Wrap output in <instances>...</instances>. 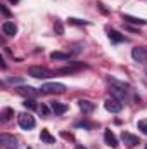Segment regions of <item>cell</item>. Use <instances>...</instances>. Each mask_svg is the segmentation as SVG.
<instances>
[{
    "instance_id": "f546056e",
    "label": "cell",
    "mask_w": 147,
    "mask_h": 149,
    "mask_svg": "<svg viewBox=\"0 0 147 149\" xmlns=\"http://www.w3.org/2000/svg\"><path fill=\"white\" fill-rule=\"evenodd\" d=\"M146 73H147V68H146Z\"/></svg>"
},
{
    "instance_id": "cb8c5ba5",
    "label": "cell",
    "mask_w": 147,
    "mask_h": 149,
    "mask_svg": "<svg viewBox=\"0 0 147 149\" xmlns=\"http://www.w3.org/2000/svg\"><path fill=\"white\" fill-rule=\"evenodd\" d=\"M21 81H23L21 78H9V80H7L9 85H17V83H21Z\"/></svg>"
},
{
    "instance_id": "9c48e42d",
    "label": "cell",
    "mask_w": 147,
    "mask_h": 149,
    "mask_svg": "<svg viewBox=\"0 0 147 149\" xmlns=\"http://www.w3.org/2000/svg\"><path fill=\"white\" fill-rule=\"evenodd\" d=\"M2 33H3L5 37H14V35L17 33V26H16L12 21H5V23L2 24Z\"/></svg>"
},
{
    "instance_id": "d6986e66",
    "label": "cell",
    "mask_w": 147,
    "mask_h": 149,
    "mask_svg": "<svg viewBox=\"0 0 147 149\" xmlns=\"http://www.w3.org/2000/svg\"><path fill=\"white\" fill-rule=\"evenodd\" d=\"M14 116V109L12 108H5V109H2V114H0V120L5 123V121H9L10 118Z\"/></svg>"
},
{
    "instance_id": "44dd1931",
    "label": "cell",
    "mask_w": 147,
    "mask_h": 149,
    "mask_svg": "<svg viewBox=\"0 0 147 149\" xmlns=\"http://www.w3.org/2000/svg\"><path fill=\"white\" fill-rule=\"evenodd\" d=\"M23 106H24L26 109H38V104L35 102V101H33V99H24Z\"/></svg>"
},
{
    "instance_id": "7a4b0ae2",
    "label": "cell",
    "mask_w": 147,
    "mask_h": 149,
    "mask_svg": "<svg viewBox=\"0 0 147 149\" xmlns=\"http://www.w3.org/2000/svg\"><path fill=\"white\" fill-rule=\"evenodd\" d=\"M28 74L33 78H38V80H47V78H52L55 71H50L49 68H43V66H31V68H28Z\"/></svg>"
},
{
    "instance_id": "8fae6325",
    "label": "cell",
    "mask_w": 147,
    "mask_h": 149,
    "mask_svg": "<svg viewBox=\"0 0 147 149\" xmlns=\"http://www.w3.org/2000/svg\"><path fill=\"white\" fill-rule=\"evenodd\" d=\"M17 92L21 94V95H24V97H35L38 94V90L35 87H30V85H21L19 88H17Z\"/></svg>"
},
{
    "instance_id": "277c9868",
    "label": "cell",
    "mask_w": 147,
    "mask_h": 149,
    "mask_svg": "<svg viewBox=\"0 0 147 149\" xmlns=\"http://www.w3.org/2000/svg\"><path fill=\"white\" fill-rule=\"evenodd\" d=\"M42 94H64L66 92V87L62 83H43L42 88H40Z\"/></svg>"
},
{
    "instance_id": "9a60e30c",
    "label": "cell",
    "mask_w": 147,
    "mask_h": 149,
    "mask_svg": "<svg viewBox=\"0 0 147 149\" xmlns=\"http://www.w3.org/2000/svg\"><path fill=\"white\" fill-rule=\"evenodd\" d=\"M50 109L55 114H64V113L68 111V106L62 104V102H50Z\"/></svg>"
},
{
    "instance_id": "ba28073f",
    "label": "cell",
    "mask_w": 147,
    "mask_h": 149,
    "mask_svg": "<svg viewBox=\"0 0 147 149\" xmlns=\"http://www.w3.org/2000/svg\"><path fill=\"white\" fill-rule=\"evenodd\" d=\"M121 141H123L126 146H130V148H135V146L140 144V139H139L137 135H133V134H130V132H125V130H123V134H121Z\"/></svg>"
},
{
    "instance_id": "3957f363",
    "label": "cell",
    "mask_w": 147,
    "mask_h": 149,
    "mask_svg": "<svg viewBox=\"0 0 147 149\" xmlns=\"http://www.w3.org/2000/svg\"><path fill=\"white\" fill-rule=\"evenodd\" d=\"M17 123H19V127H21L23 130H31V128L37 125L35 118H33L30 113H21V114L17 116Z\"/></svg>"
},
{
    "instance_id": "6da1fadb",
    "label": "cell",
    "mask_w": 147,
    "mask_h": 149,
    "mask_svg": "<svg viewBox=\"0 0 147 149\" xmlns=\"http://www.w3.org/2000/svg\"><path fill=\"white\" fill-rule=\"evenodd\" d=\"M109 90H111V94H112V97H116L119 101H125L128 97V85L123 83V81H119V80L111 78L109 80Z\"/></svg>"
},
{
    "instance_id": "7402d4cb",
    "label": "cell",
    "mask_w": 147,
    "mask_h": 149,
    "mask_svg": "<svg viewBox=\"0 0 147 149\" xmlns=\"http://www.w3.org/2000/svg\"><path fill=\"white\" fill-rule=\"evenodd\" d=\"M69 24H76V26H87V24H90L88 21H83V19H76V17H69V21H68Z\"/></svg>"
},
{
    "instance_id": "83f0119b",
    "label": "cell",
    "mask_w": 147,
    "mask_h": 149,
    "mask_svg": "<svg viewBox=\"0 0 147 149\" xmlns=\"http://www.w3.org/2000/svg\"><path fill=\"white\" fill-rule=\"evenodd\" d=\"M74 149H87V148H83V146H76Z\"/></svg>"
},
{
    "instance_id": "52a82bcc",
    "label": "cell",
    "mask_w": 147,
    "mask_h": 149,
    "mask_svg": "<svg viewBox=\"0 0 147 149\" xmlns=\"http://www.w3.org/2000/svg\"><path fill=\"white\" fill-rule=\"evenodd\" d=\"M104 108L109 113H119L123 109V101L116 99V97H109L106 102H104Z\"/></svg>"
},
{
    "instance_id": "603a6c76",
    "label": "cell",
    "mask_w": 147,
    "mask_h": 149,
    "mask_svg": "<svg viewBox=\"0 0 147 149\" xmlns=\"http://www.w3.org/2000/svg\"><path fill=\"white\" fill-rule=\"evenodd\" d=\"M137 127H139V130H142V134L147 135V120H140V121L137 123Z\"/></svg>"
},
{
    "instance_id": "484cf974",
    "label": "cell",
    "mask_w": 147,
    "mask_h": 149,
    "mask_svg": "<svg viewBox=\"0 0 147 149\" xmlns=\"http://www.w3.org/2000/svg\"><path fill=\"white\" fill-rule=\"evenodd\" d=\"M0 10H2V12H3L5 16H10V12H9V9H7L5 5H0Z\"/></svg>"
},
{
    "instance_id": "ffe728a7",
    "label": "cell",
    "mask_w": 147,
    "mask_h": 149,
    "mask_svg": "<svg viewBox=\"0 0 147 149\" xmlns=\"http://www.w3.org/2000/svg\"><path fill=\"white\" fill-rule=\"evenodd\" d=\"M50 111H52V109H50L49 106H45V104H40V106H38V113H40V114H42L43 118L50 116Z\"/></svg>"
},
{
    "instance_id": "d4e9b609",
    "label": "cell",
    "mask_w": 147,
    "mask_h": 149,
    "mask_svg": "<svg viewBox=\"0 0 147 149\" xmlns=\"http://www.w3.org/2000/svg\"><path fill=\"white\" fill-rule=\"evenodd\" d=\"M55 31H57V35H62V24H61V21L55 23Z\"/></svg>"
},
{
    "instance_id": "7c38bea8",
    "label": "cell",
    "mask_w": 147,
    "mask_h": 149,
    "mask_svg": "<svg viewBox=\"0 0 147 149\" xmlns=\"http://www.w3.org/2000/svg\"><path fill=\"white\" fill-rule=\"evenodd\" d=\"M104 141H106V144L111 146V148H118V137L112 134V130H106L104 132Z\"/></svg>"
},
{
    "instance_id": "2e32d148",
    "label": "cell",
    "mask_w": 147,
    "mask_h": 149,
    "mask_svg": "<svg viewBox=\"0 0 147 149\" xmlns=\"http://www.w3.org/2000/svg\"><path fill=\"white\" fill-rule=\"evenodd\" d=\"M83 66L81 64H73V66H66V68H61V70H57V73L59 74H71V73H76L78 70H81Z\"/></svg>"
},
{
    "instance_id": "e0dca14e",
    "label": "cell",
    "mask_w": 147,
    "mask_h": 149,
    "mask_svg": "<svg viewBox=\"0 0 147 149\" xmlns=\"http://www.w3.org/2000/svg\"><path fill=\"white\" fill-rule=\"evenodd\" d=\"M123 19H125L126 23H132V24H140V26L147 24L146 19H140V17H133V16H128V14H123Z\"/></svg>"
},
{
    "instance_id": "5b68a950",
    "label": "cell",
    "mask_w": 147,
    "mask_h": 149,
    "mask_svg": "<svg viewBox=\"0 0 147 149\" xmlns=\"http://www.w3.org/2000/svg\"><path fill=\"white\" fill-rule=\"evenodd\" d=\"M0 146H2V149H16L17 148V139L14 135L2 134L0 135Z\"/></svg>"
},
{
    "instance_id": "4316f807",
    "label": "cell",
    "mask_w": 147,
    "mask_h": 149,
    "mask_svg": "<svg viewBox=\"0 0 147 149\" xmlns=\"http://www.w3.org/2000/svg\"><path fill=\"white\" fill-rule=\"evenodd\" d=\"M9 2H10V3H17L19 0H9Z\"/></svg>"
},
{
    "instance_id": "5bb4252c",
    "label": "cell",
    "mask_w": 147,
    "mask_h": 149,
    "mask_svg": "<svg viewBox=\"0 0 147 149\" xmlns=\"http://www.w3.org/2000/svg\"><path fill=\"white\" fill-rule=\"evenodd\" d=\"M107 37H109V40H111V42H114V43H121V42H126V38H125V35L118 33L116 30H109Z\"/></svg>"
},
{
    "instance_id": "30bf717a",
    "label": "cell",
    "mask_w": 147,
    "mask_h": 149,
    "mask_svg": "<svg viewBox=\"0 0 147 149\" xmlns=\"http://www.w3.org/2000/svg\"><path fill=\"white\" fill-rule=\"evenodd\" d=\"M78 108L83 111V114H90V113H94V109H95V104L92 101L81 99V101H78Z\"/></svg>"
},
{
    "instance_id": "8992f818",
    "label": "cell",
    "mask_w": 147,
    "mask_h": 149,
    "mask_svg": "<svg viewBox=\"0 0 147 149\" xmlns=\"http://www.w3.org/2000/svg\"><path fill=\"white\" fill-rule=\"evenodd\" d=\"M132 57L135 63L139 64H146L147 63V49L146 47H133L132 50Z\"/></svg>"
},
{
    "instance_id": "f1b7e54d",
    "label": "cell",
    "mask_w": 147,
    "mask_h": 149,
    "mask_svg": "<svg viewBox=\"0 0 147 149\" xmlns=\"http://www.w3.org/2000/svg\"><path fill=\"white\" fill-rule=\"evenodd\" d=\"M144 149H147V144H146V148H144Z\"/></svg>"
},
{
    "instance_id": "4fadbf2b",
    "label": "cell",
    "mask_w": 147,
    "mask_h": 149,
    "mask_svg": "<svg viewBox=\"0 0 147 149\" xmlns=\"http://www.w3.org/2000/svg\"><path fill=\"white\" fill-rule=\"evenodd\" d=\"M40 139H42V142H45V144H55V137H54L47 128H43V130L40 132Z\"/></svg>"
},
{
    "instance_id": "ac0fdd59",
    "label": "cell",
    "mask_w": 147,
    "mask_h": 149,
    "mask_svg": "<svg viewBox=\"0 0 147 149\" xmlns=\"http://www.w3.org/2000/svg\"><path fill=\"white\" fill-rule=\"evenodd\" d=\"M71 57V54H66V52H52L50 54V59L54 61H68Z\"/></svg>"
}]
</instances>
